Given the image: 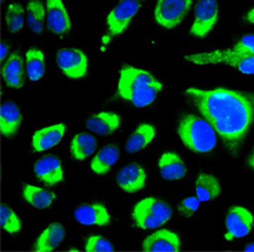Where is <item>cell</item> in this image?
I'll list each match as a JSON object with an SVG mask.
<instances>
[{
    "instance_id": "obj_1",
    "label": "cell",
    "mask_w": 254,
    "mask_h": 252,
    "mask_svg": "<svg viewBox=\"0 0 254 252\" xmlns=\"http://www.w3.org/2000/svg\"><path fill=\"white\" fill-rule=\"evenodd\" d=\"M184 97L217 131L231 156H239L254 126V93L216 87H188Z\"/></svg>"
},
{
    "instance_id": "obj_2",
    "label": "cell",
    "mask_w": 254,
    "mask_h": 252,
    "mask_svg": "<svg viewBox=\"0 0 254 252\" xmlns=\"http://www.w3.org/2000/svg\"><path fill=\"white\" fill-rule=\"evenodd\" d=\"M163 89L162 82L148 70L123 65L118 75V95L135 107H146L156 101Z\"/></svg>"
},
{
    "instance_id": "obj_3",
    "label": "cell",
    "mask_w": 254,
    "mask_h": 252,
    "mask_svg": "<svg viewBox=\"0 0 254 252\" xmlns=\"http://www.w3.org/2000/svg\"><path fill=\"white\" fill-rule=\"evenodd\" d=\"M177 134L183 145L193 153H211L218 144L214 127L203 116L184 114L177 126Z\"/></svg>"
},
{
    "instance_id": "obj_4",
    "label": "cell",
    "mask_w": 254,
    "mask_h": 252,
    "mask_svg": "<svg viewBox=\"0 0 254 252\" xmlns=\"http://www.w3.org/2000/svg\"><path fill=\"white\" fill-rule=\"evenodd\" d=\"M188 63L193 65H225L229 68L239 70L243 75H254V55L248 52H241L234 49L213 50L206 52H196L184 55Z\"/></svg>"
},
{
    "instance_id": "obj_5",
    "label": "cell",
    "mask_w": 254,
    "mask_h": 252,
    "mask_svg": "<svg viewBox=\"0 0 254 252\" xmlns=\"http://www.w3.org/2000/svg\"><path fill=\"white\" fill-rule=\"evenodd\" d=\"M173 216V208L165 200L148 196L133 207L131 219L134 226L141 230H153L163 226Z\"/></svg>"
},
{
    "instance_id": "obj_6",
    "label": "cell",
    "mask_w": 254,
    "mask_h": 252,
    "mask_svg": "<svg viewBox=\"0 0 254 252\" xmlns=\"http://www.w3.org/2000/svg\"><path fill=\"white\" fill-rule=\"evenodd\" d=\"M193 6V0H156L153 19L163 29L177 28Z\"/></svg>"
},
{
    "instance_id": "obj_7",
    "label": "cell",
    "mask_w": 254,
    "mask_h": 252,
    "mask_svg": "<svg viewBox=\"0 0 254 252\" xmlns=\"http://www.w3.org/2000/svg\"><path fill=\"white\" fill-rule=\"evenodd\" d=\"M218 22V0H199L193 11L190 33L193 38L209 36Z\"/></svg>"
},
{
    "instance_id": "obj_8",
    "label": "cell",
    "mask_w": 254,
    "mask_h": 252,
    "mask_svg": "<svg viewBox=\"0 0 254 252\" xmlns=\"http://www.w3.org/2000/svg\"><path fill=\"white\" fill-rule=\"evenodd\" d=\"M57 65L68 79L82 80L89 70V57L80 49H61L57 52Z\"/></svg>"
},
{
    "instance_id": "obj_9",
    "label": "cell",
    "mask_w": 254,
    "mask_h": 252,
    "mask_svg": "<svg viewBox=\"0 0 254 252\" xmlns=\"http://www.w3.org/2000/svg\"><path fill=\"white\" fill-rule=\"evenodd\" d=\"M254 226V215L243 205H232L225 216V234L227 241L243 239L250 234Z\"/></svg>"
},
{
    "instance_id": "obj_10",
    "label": "cell",
    "mask_w": 254,
    "mask_h": 252,
    "mask_svg": "<svg viewBox=\"0 0 254 252\" xmlns=\"http://www.w3.org/2000/svg\"><path fill=\"white\" fill-rule=\"evenodd\" d=\"M141 8L140 0H122L107 14V28L112 36H121L128 29Z\"/></svg>"
},
{
    "instance_id": "obj_11",
    "label": "cell",
    "mask_w": 254,
    "mask_h": 252,
    "mask_svg": "<svg viewBox=\"0 0 254 252\" xmlns=\"http://www.w3.org/2000/svg\"><path fill=\"white\" fill-rule=\"evenodd\" d=\"M46 24L54 35L64 36L69 33L72 21L64 0H46Z\"/></svg>"
},
{
    "instance_id": "obj_12",
    "label": "cell",
    "mask_w": 254,
    "mask_h": 252,
    "mask_svg": "<svg viewBox=\"0 0 254 252\" xmlns=\"http://www.w3.org/2000/svg\"><path fill=\"white\" fill-rule=\"evenodd\" d=\"M73 218L83 226L105 227L111 225L112 216L102 202H84L73 211Z\"/></svg>"
},
{
    "instance_id": "obj_13",
    "label": "cell",
    "mask_w": 254,
    "mask_h": 252,
    "mask_svg": "<svg viewBox=\"0 0 254 252\" xmlns=\"http://www.w3.org/2000/svg\"><path fill=\"white\" fill-rule=\"evenodd\" d=\"M148 174L146 170L137 163L125 165L116 174V186L125 193H138L145 189Z\"/></svg>"
},
{
    "instance_id": "obj_14",
    "label": "cell",
    "mask_w": 254,
    "mask_h": 252,
    "mask_svg": "<svg viewBox=\"0 0 254 252\" xmlns=\"http://www.w3.org/2000/svg\"><path fill=\"white\" fill-rule=\"evenodd\" d=\"M181 246L180 234L169 229H159L146 236L141 244V250L148 252H177L181 250Z\"/></svg>"
},
{
    "instance_id": "obj_15",
    "label": "cell",
    "mask_w": 254,
    "mask_h": 252,
    "mask_svg": "<svg viewBox=\"0 0 254 252\" xmlns=\"http://www.w3.org/2000/svg\"><path fill=\"white\" fill-rule=\"evenodd\" d=\"M65 133H66L65 123H57V124H50V126L39 128L32 135V151L40 153V151L53 149L63 141Z\"/></svg>"
},
{
    "instance_id": "obj_16",
    "label": "cell",
    "mask_w": 254,
    "mask_h": 252,
    "mask_svg": "<svg viewBox=\"0 0 254 252\" xmlns=\"http://www.w3.org/2000/svg\"><path fill=\"white\" fill-rule=\"evenodd\" d=\"M33 172L39 181L47 186H56L64 181V167L57 156H45L39 158L33 165Z\"/></svg>"
},
{
    "instance_id": "obj_17",
    "label": "cell",
    "mask_w": 254,
    "mask_h": 252,
    "mask_svg": "<svg viewBox=\"0 0 254 252\" xmlns=\"http://www.w3.org/2000/svg\"><path fill=\"white\" fill-rule=\"evenodd\" d=\"M122 126V116L116 112H98L90 116L86 120L84 127L90 133L100 135V137H108L111 134L116 133Z\"/></svg>"
},
{
    "instance_id": "obj_18",
    "label": "cell",
    "mask_w": 254,
    "mask_h": 252,
    "mask_svg": "<svg viewBox=\"0 0 254 252\" xmlns=\"http://www.w3.org/2000/svg\"><path fill=\"white\" fill-rule=\"evenodd\" d=\"M158 170L165 181H180L187 175V165L183 157L176 151H165L158 160Z\"/></svg>"
},
{
    "instance_id": "obj_19",
    "label": "cell",
    "mask_w": 254,
    "mask_h": 252,
    "mask_svg": "<svg viewBox=\"0 0 254 252\" xmlns=\"http://www.w3.org/2000/svg\"><path fill=\"white\" fill-rule=\"evenodd\" d=\"M25 63L19 52H11V55L7 58L3 63L1 76L8 89L19 90L24 87L25 82Z\"/></svg>"
},
{
    "instance_id": "obj_20",
    "label": "cell",
    "mask_w": 254,
    "mask_h": 252,
    "mask_svg": "<svg viewBox=\"0 0 254 252\" xmlns=\"http://www.w3.org/2000/svg\"><path fill=\"white\" fill-rule=\"evenodd\" d=\"M65 239V227L60 222H53L39 234L33 250L38 252H50L57 250Z\"/></svg>"
},
{
    "instance_id": "obj_21",
    "label": "cell",
    "mask_w": 254,
    "mask_h": 252,
    "mask_svg": "<svg viewBox=\"0 0 254 252\" xmlns=\"http://www.w3.org/2000/svg\"><path fill=\"white\" fill-rule=\"evenodd\" d=\"M156 138V127L151 123H141L135 127L126 141V151L130 154L138 153L151 145Z\"/></svg>"
},
{
    "instance_id": "obj_22",
    "label": "cell",
    "mask_w": 254,
    "mask_h": 252,
    "mask_svg": "<svg viewBox=\"0 0 254 252\" xmlns=\"http://www.w3.org/2000/svg\"><path fill=\"white\" fill-rule=\"evenodd\" d=\"M121 157V151L119 148L114 144L104 146L100 151H97V154L90 163V170L94 172L95 175H105L108 174L111 168L115 164L119 161Z\"/></svg>"
},
{
    "instance_id": "obj_23",
    "label": "cell",
    "mask_w": 254,
    "mask_h": 252,
    "mask_svg": "<svg viewBox=\"0 0 254 252\" xmlns=\"http://www.w3.org/2000/svg\"><path fill=\"white\" fill-rule=\"evenodd\" d=\"M21 195H22V199L25 200L26 204H29L35 209H47L57 200L56 193L45 190L39 186H35V185H31V183H25L22 186Z\"/></svg>"
},
{
    "instance_id": "obj_24",
    "label": "cell",
    "mask_w": 254,
    "mask_h": 252,
    "mask_svg": "<svg viewBox=\"0 0 254 252\" xmlns=\"http://www.w3.org/2000/svg\"><path fill=\"white\" fill-rule=\"evenodd\" d=\"M222 193V186L218 178L207 172H200L195 182V196L202 202L216 200Z\"/></svg>"
},
{
    "instance_id": "obj_25",
    "label": "cell",
    "mask_w": 254,
    "mask_h": 252,
    "mask_svg": "<svg viewBox=\"0 0 254 252\" xmlns=\"http://www.w3.org/2000/svg\"><path fill=\"white\" fill-rule=\"evenodd\" d=\"M22 123V113L13 101H7L1 105V134L11 138L18 133Z\"/></svg>"
},
{
    "instance_id": "obj_26",
    "label": "cell",
    "mask_w": 254,
    "mask_h": 252,
    "mask_svg": "<svg viewBox=\"0 0 254 252\" xmlns=\"http://www.w3.org/2000/svg\"><path fill=\"white\" fill-rule=\"evenodd\" d=\"M97 149V139L89 133H79L70 139V156L76 161H84Z\"/></svg>"
},
{
    "instance_id": "obj_27",
    "label": "cell",
    "mask_w": 254,
    "mask_h": 252,
    "mask_svg": "<svg viewBox=\"0 0 254 252\" xmlns=\"http://www.w3.org/2000/svg\"><path fill=\"white\" fill-rule=\"evenodd\" d=\"M26 76L31 82H39L46 73V55L38 47H31L25 52Z\"/></svg>"
},
{
    "instance_id": "obj_28",
    "label": "cell",
    "mask_w": 254,
    "mask_h": 252,
    "mask_svg": "<svg viewBox=\"0 0 254 252\" xmlns=\"http://www.w3.org/2000/svg\"><path fill=\"white\" fill-rule=\"evenodd\" d=\"M26 24L29 31L40 35L45 31L46 4L42 0H29L26 4Z\"/></svg>"
},
{
    "instance_id": "obj_29",
    "label": "cell",
    "mask_w": 254,
    "mask_h": 252,
    "mask_svg": "<svg viewBox=\"0 0 254 252\" xmlns=\"http://www.w3.org/2000/svg\"><path fill=\"white\" fill-rule=\"evenodd\" d=\"M26 19V8L18 3V1H13L10 3L6 8V25L8 32L11 33H18L24 22Z\"/></svg>"
},
{
    "instance_id": "obj_30",
    "label": "cell",
    "mask_w": 254,
    "mask_h": 252,
    "mask_svg": "<svg viewBox=\"0 0 254 252\" xmlns=\"http://www.w3.org/2000/svg\"><path fill=\"white\" fill-rule=\"evenodd\" d=\"M1 227L8 234H18L22 230V221L8 205L1 207Z\"/></svg>"
},
{
    "instance_id": "obj_31",
    "label": "cell",
    "mask_w": 254,
    "mask_h": 252,
    "mask_svg": "<svg viewBox=\"0 0 254 252\" xmlns=\"http://www.w3.org/2000/svg\"><path fill=\"white\" fill-rule=\"evenodd\" d=\"M84 250L87 252H111L114 251V244L100 234H91L84 241Z\"/></svg>"
},
{
    "instance_id": "obj_32",
    "label": "cell",
    "mask_w": 254,
    "mask_h": 252,
    "mask_svg": "<svg viewBox=\"0 0 254 252\" xmlns=\"http://www.w3.org/2000/svg\"><path fill=\"white\" fill-rule=\"evenodd\" d=\"M200 202H202L197 199L196 196L185 197L184 200L178 204V212L183 218H192L197 212V209L200 207Z\"/></svg>"
},
{
    "instance_id": "obj_33",
    "label": "cell",
    "mask_w": 254,
    "mask_h": 252,
    "mask_svg": "<svg viewBox=\"0 0 254 252\" xmlns=\"http://www.w3.org/2000/svg\"><path fill=\"white\" fill-rule=\"evenodd\" d=\"M234 50L241 51V52H248L254 55V35L253 33H248L245 36H242L238 42H236L234 47Z\"/></svg>"
},
{
    "instance_id": "obj_34",
    "label": "cell",
    "mask_w": 254,
    "mask_h": 252,
    "mask_svg": "<svg viewBox=\"0 0 254 252\" xmlns=\"http://www.w3.org/2000/svg\"><path fill=\"white\" fill-rule=\"evenodd\" d=\"M245 22L246 24H250V25H254V6L249 10L248 13L245 14Z\"/></svg>"
},
{
    "instance_id": "obj_35",
    "label": "cell",
    "mask_w": 254,
    "mask_h": 252,
    "mask_svg": "<svg viewBox=\"0 0 254 252\" xmlns=\"http://www.w3.org/2000/svg\"><path fill=\"white\" fill-rule=\"evenodd\" d=\"M248 165L250 167V168H252V170L254 171V148L252 149V151H250V154H249Z\"/></svg>"
},
{
    "instance_id": "obj_36",
    "label": "cell",
    "mask_w": 254,
    "mask_h": 252,
    "mask_svg": "<svg viewBox=\"0 0 254 252\" xmlns=\"http://www.w3.org/2000/svg\"><path fill=\"white\" fill-rule=\"evenodd\" d=\"M7 51H8V47H7L6 43H3V45H1V59H3V61H6Z\"/></svg>"
},
{
    "instance_id": "obj_37",
    "label": "cell",
    "mask_w": 254,
    "mask_h": 252,
    "mask_svg": "<svg viewBox=\"0 0 254 252\" xmlns=\"http://www.w3.org/2000/svg\"><path fill=\"white\" fill-rule=\"evenodd\" d=\"M245 251H254V243H252V244H248V246L245 247Z\"/></svg>"
}]
</instances>
